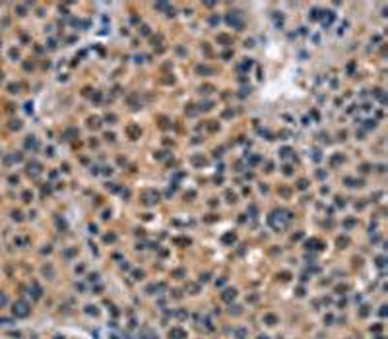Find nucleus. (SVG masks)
<instances>
[{
  "label": "nucleus",
  "instance_id": "obj_1",
  "mask_svg": "<svg viewBox=\"0 0 388 339\" xmlns=\"http://www.w3.org/2000/svg\"><path fill=\"white\" fill-rule=\"evenodd\" d=\"M171 335H173V337H182L185 333H182L181 329H173V332H171Z\"/></svg>",
  "mask_w": 388,
  "mask_h": 339
}]
</instances>
